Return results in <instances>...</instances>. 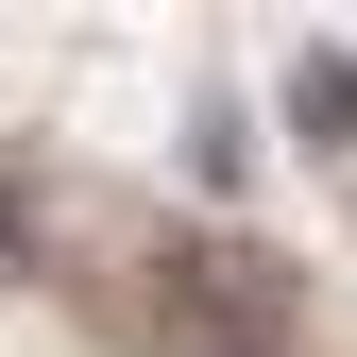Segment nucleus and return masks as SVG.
I'll use <instances>...</instances> for the list:
<instances>
[{
  "instance_id": "nucleus-1",
  "label": "nucleus",
  "mask_w": 357,
  "mask_h": 357,
  "mask_svg": "<svg viewBox=\"0 0 357 357\" xmlns=\"http://www.w3.org/2000/svg\"><path fill=\"white\" fill-rule=\"evenodd\" d=\"M289 119H306V153H357V52H340V34L289 52Z\"/></svg>"
},
{
  "instance_id": "nucleus-2",
  "label": "nucleus",
  "mask_w": 357,
  "mask_h": 357,
  "mask_svg": "<svg viewBox=\"0 0 357 357\" xmlns=\"http://www.w3.org/2000/svg\"><path fill=\"white\" fill-rule=\"evenodd\" d=\"M0 255H17V204H0Z\"/></svg>"
}]
</instances>
